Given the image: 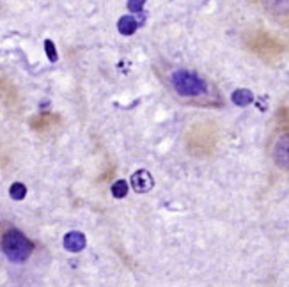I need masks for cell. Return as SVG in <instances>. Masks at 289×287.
Segmentation results:
<instances>
[{"instance_id": "cell-1", "label": "cell", "mask_w": 289, "mask_h": 287, "mask_svg": "<svg viewBox=\"0 0 289 287\" xmlns=\"http://www.w3.org/2000/svg\"><path fill=\"white\" fill-rule=\"evenodd\" d=\"M32 250H34L32 241L16 229L7 231L2 238V252L5 253V257L11 262H16V264L25 262L30 257Z\"/></svg>"}, {"instance_id": "cell-2", "label": "cell", "mask_w": 289, "mask_h": 287, "mask_svg": "<svg viewBox=\"0 0 289 287\" xmlns=\"http://www.w3.org/2000/svg\"><path fill=\"white\" fill-rule=\"evenodd\" d=\"M172 87L179 96L185 97L202 96L208 93V84L204 78H200L199 75L187 71V69H178L172 73Z\"/></svg>"}, {"instance_id": "cell-3", "label": "cell", "mask_w": 289, "mask_h": 287, "mask_svg": "<svg viewBox=\"0 0 289 287\" xmlns=\"http://www.w3.org/2000/svg\"><path fill=\"white\" fill-rule=\"evenodd\" d=\"M272 154H273V161H275L277 167L289 170V131L277 139Z\"/></svg>"}, {"instance_id": "cell-4", "label": "cell", "mask_w": 289, "mask_h": 287, "mask_svg": "<svg viewBox=\"0 0 289 287\" xmlns=\"http://www.w3.org/2000/svg\"><path fill=\"white\" fill-rule=\"evenodd\" d=\"M130 185H132L133 191L135 193H147L149 190H153L154 186V179L153 176L147 172V170H137V172L132 174L130 178Z\"/></svg>"}, {"instance_id": "cell-5", "label": "cell", "mask_w": 289, "mask_h": 287, "mask_svg": "<svg viewBox=\"0 0 289 287\" xmlns=\"http://www.w3.org/2000/svg\"><path fill=\"white\" fill-rule=\"evenodd\" d=\"M62 245L68 252H82L85 248V245H87V239H85V236L82 233L73 231V233H68L64 236Z\"/></svg>"}, {"instance_id": "cell-6", "label": "cell", "mask_w": 289, "mask_h": 287, "mask_svg": "<svg viewBox=\"0 0 289 287\" xmlns=\"http://www.w3.org/2000/svg\"><path fill=\"white\" fill-rule=\"evenodd\" d=\"M261 4L270 14H275V16L289 14V0H261Z\"/></svg>"}, {"instance_id": "cell-7", "label": "cell", "mask_w": 289, "mask_h": 287, "mask_svg": "<svg viewBox=\"0 0 289 287\" xmlns=\"http://www.w3.org/2000/svg\"><path fill=\"white\" fill-rule=\"evenodd\" d=\"M139 29V21L135 20V16L132 14H124V16L119 18L117 21V30H119V34L123 36H133Z\"/></svg>"}, {"instance_id": "cell-8", "label": "cell", "mask_w": 289, "mask_h": 287, "mask_svg": "<svg viewBox=\"0 0 289 287\" xmlns=\"http://www.w3.org/2000/svg\"><path fill=\"white\" fill-rule=\"evenodd\" d=\"M231 99L236 106H248L254 101V94L248 89H236L231 94Z\"/></svg>"}, {"instance_id": "cell-9", "label": "cell", "mask_w": 289, "mask_h": 287, "mask_svg": "<svg viewBox=\"0 0 289 287\" xmlns=\"http://www.w3.org/2000/svg\"><path fill=\"white\" fill-rule=\"evenodd\" d=\"M27 195V188L23 183H13L11 188H9V197L13 200H23Z\"/></svg>"}, {"instance_id": "cell-10", "label": "cell", "mask_w": 289, "mask_h": 287, "mask_svg": "<svg viewBox=\"0 0 289 287\" xmlns=\"http://www.w3.org/2000/svg\"><path fill=\"white\" fill-rule=\"evenodd\" d=\"M112 195L115 198H124L128 195V183L124 179H119L112 185Z\"/></svg>"}, {"instance_id": "cell-11", "label": "cell", "mask_w": 289, "mask_h": 287, "mask_svg": "<svg viewBox=\"0 0 289 287\" xmlns=\"http://www.w3.org/2000/svg\"><path fill=\"white\" fill-rule=\"evenodd\" d=\"M45 51H47L48 59H50L51 62H55V60L59 59V55H57V48H55V45H53L51 39H47V41H45Z\"/></svg>"}, {"instance_id": "cell-12", "label": "cell", "mask_w": 289, "mask_h": 287, "mask_svg": "<svg viewBox=\"0 0 289 287\" xmlns=\"http://www.w3.org/2000/svg\"><path fill=\"white\" fill-rule=\"evenodd\" d=\"M144 4H145V0H128V9H130L132 13H142Z\"/></svg>"}]
</instances>
